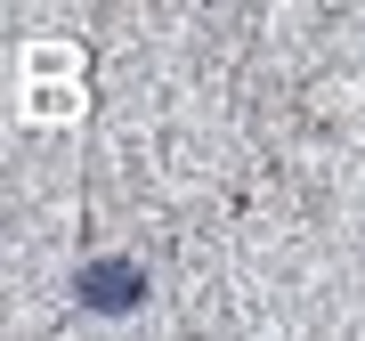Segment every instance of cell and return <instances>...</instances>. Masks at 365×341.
<instances>
[{"instance_id":"1","label":"cell","mask_w":365,"mask_h":341,"mask_svg":"<svg viewBox=\"0 0 365 341\" xmlns=\"http://www.w3.org/2000/svg\"><path fill=\"white\" fill-rule=\"evenodd\" d=\"M73 301L90 317H130L146 301V268L130 260V252H98V260L73 268Z\"/></svg>"}]
</instances>
